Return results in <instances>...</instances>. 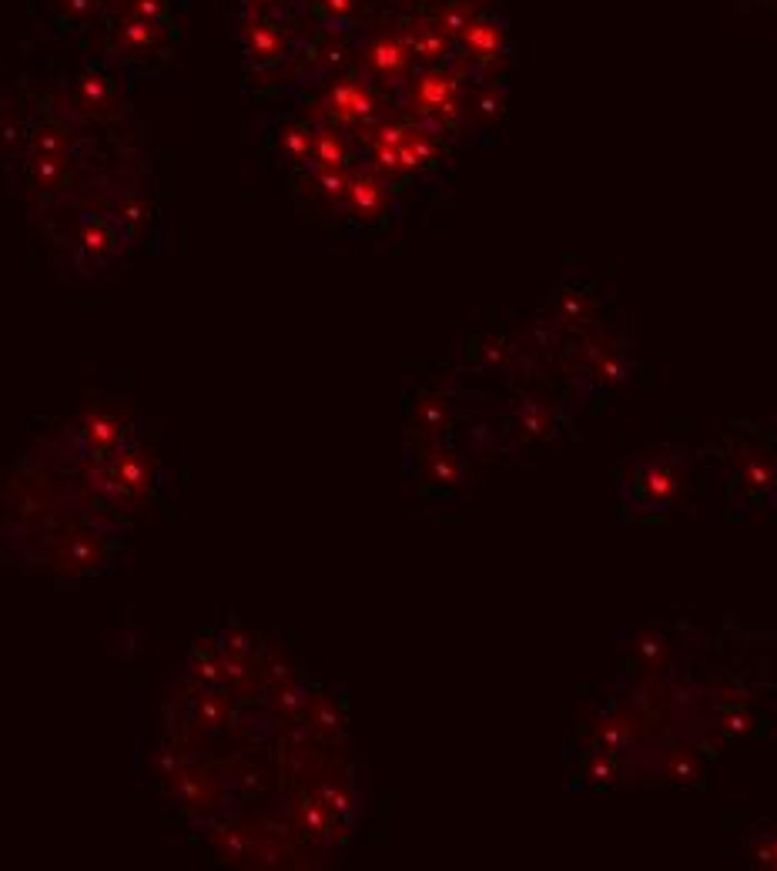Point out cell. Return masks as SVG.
Wrapping results in <instances>:
<instances>
[{
  "instance_id": "obj_1",
  "label": "cell",
  "mask_w": 777,
  "mask_h": 871,
  "mask_svg": "<svg viewBox=\"0 0 777 871\" xmlns=\"http://www.w3.org/2000/svg\"><path fill=\"white\" fill-rule=\"evenodd\" d=\"M88 483L98 490L104 500L114 503L118 510L138 516L145 513L151 503L158 500L161 490V469L155 449L148 446V429L138 423V429L124 439V446L111 459L98 466H84Z\"/></svg>"
}]
</instances>
